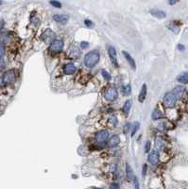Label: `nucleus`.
Masks as SVG:
<instances>
[{"label":"nucleus","mask_w":188,"mask_h":189,"mask_svg":"<svg viewBox=\"0 0 188 189\" xmlns=\"http://www.w3.org/2000/svg\"><path fill=\"white\" fill-rule=\"evenodd\" d=\"M100 60V55L99 52L96 50H93L88 52L85 57H84V64L88 68H93L96 66Z\"/></svg>","instance_id":"obj_1"},{"label":"nucleus","mask_w":188,"mask_h":189,"mask_svg":"<svg viewBox=\"0 0 188 189\" xmlns=\"http://www.w3.org/2000/svg\"><path fill=\"white\" fill-rule=\"evenodd\" d=\"M118 96V93H117V90L114 87H109L106 89V91L104 93V97L106 100L108 101H114L117 98Z\"/></svg>","instance_id":"obj_2"},{"label":"nucleus","mask_w":188,"mask_h":189,"mask_svg":"<svg viewBox=\"0 0 188 189\" xmlns=\"http://www.w3.org/2000/svg\"><path fill=\"white\" fill-rule=\"evenodd\" d=\"M15 78H16V74L15 71L13 69H11V70H8L3 74L2 77V81L4 83L9 84V83H13L15 81Z\"/></svg>","instance_id":"obj_3"},{"label":"nucleus","mask_w":188,"mask_h":189,"mask_svg":"<svg viewBox=\"0 0 188 189\" xmlns=\"http://www.w3.org/2000/svg\"><path fill=\"white\" fill-rule=\"evenodd\" d=\"M177 98L176 96L173 95V93H166L164 96V103L165 105V107L167 108H172L174 107L175 103H176Z\"/></svg>","instance_id":"obj_4"},{"label":"nucleus","mask_w":188,"mask_h":189,"mask_svg":"<svg viewBox=\"0 0 188 189\" xmlns=\"http://www.w3.org/2000/svg\"><path fill=\"white\" fill-rule=\"evenodd\" d=\"M63 42L62 40H54L49 46V50L54 53H59L63 50Z\"/></svg>","instance_id":"obj_5"},{"label":"nucleus","mask_w":188,"mask_h":189,"mask_svg":"<svg viewBox=\"0 0 188 189\" xmlns=\"http://www.w3.org/2000/svg\"><path fill=\"white\" fill-rule=\"evenodd\" d=\"M108 138H109V132L105 130L98 132L96 134V141L100 145H104Z\"/></svg>","instance_id":"obj_6"},{"label":"nucleus","mask_w":188,"mask_h":189,"mask_svg":"<svg viewBox=\"0 0 188 189\" xmlns=\"http://www.w3.org/2000/svg\"><path fill=\"white\" fill-rule=\"evenodd\" d=\"M54 36H55V34L53 33L51 29H46V31L42 34V39L45 44L51 45V43L54 41Z\"/></svg>","instance_id":"obj_7"},{"label":"nucleus","mask_w":188,"mask_h":189,"mask_svg":"<svg viewBox=\"0 0 188 189\" xmlns=\"http://www.w3.org/2000/svg\"><path fill=\"white\" fill-rule=\"evenodd\" d=\"M173 95L176 96V98H182L185 93V88L182 85H178L173 89Z\"/></svg>","instance_id":"obj_8"},{"label":"nucleus","mask_w":188,"mask_h":189,"mask_svg":"<svg viewBox=\"0 0 188 189\" xmlns=\"http://www.w3.org/2000/svg\"><path fill=\"white\" fill-rule=\"evenodd\" d=\"M159 153H158L157 151H152L150 155H148V162H150L151 165H157V163L159 162Z\"/></svg>","instance_id":"obj_9"},{"label":"nucleus","mask_w":188,"mask_h":189,"mask_svg":"<svg viewBox=\"0 0 188 189\" xmlns=\"http://www.w3.org/2000/svg\"><path fill=\"white\" fill-rule=\"evenodd\" d=\"M53 19L58 23L66 24L67 21H68V19H69V16L66 15V14H56V15L53 16Z\"/></svg>","instance_id":"obj_10"},{"label":"nucleus","mask_w":188,"mask_h":189,"mask_svg":"<svg viewBox=\"0 0 188 189\" xmlns=\"http://www.w3.org/2000/svg\"><path fill=\"white\" fill-rule=\"evenodd\" d=\"M63 72L65 75H72L76 72V66L73 64H67L63 67Z\"/></svg>","instance_id":"obj_11"},{"label":"nucleus","mask_w":188,"mask_h":189,"mask_svg":"<svg viewBox=\"0 0 188 189\" xmlns=\"http://www.w3.org/2000/svg\"><path fill=\"white\" fill-rule=\"evenodd\" d=\"M80 55H81L80 49H78V47H76V46H72L68 51V56L70 58H72V59H77V58L80 57Z\"/></svg>","instance_id":"obj_12"},{"label":"nucleus","mask_w":188,"mask_h":189,"mask_svg":"<svg viewBox=\"0 0 188 189\" xmlns=\"http://www.w3.org/2000/svg\"><path fill=\"white\" fill-rule=\"evenodd\" d=\"M108 52H109V56L112 59L113 63L115 64V66H117V61H116V51H115V48L112 45H110L108 47Z\"/></svg>","instance_id":"obj_13"},{"label":"nucleus","mask_w":188,"mask_h":189,"mask_svg":"<svg viewBox=\"0 0 188 189\" xmlns=\"http://www.w3.org/2000/svg\"><path fill=\"white\" fill-rule=\"evenodd\" d=\"M120 143V138L118 135H114L108 142V147H115Z\"/></svg>","instance_id":"obj_14"},{"label":"nucleus","mask_w":188,"mask_h":189,"mask_svg":"<svg viewBox=\"0 0 188 189\" xmlns=\"http://www.w3.org/2000/svg\"><path fill=\"white\" fill-rule=\"evenodd\" d=\"M150 13H151V15H152V16H154V17H156V18H158V19H164V18L166 16V14H165V13H164V12L160 11V9H150Z\"/></svg>","instance_id":"obj_15"},{"label":"nucleus","mask_w":188,"mask_h":189,"mask_svg":"<svg viewBox=\"0 0 188 189\" xmlns=\"http://www.w3.org/2000/svg\"><path fill=\"white\" fill-rule=\"evenodd\" d=\"M123 55H124V57L126 58V60H127V62L130 64V65L132 66V69H135L136 68V64H135V62H134V60L132 59V57L128 54V52H126V51H123Z\"/></svg>","instance_id":"obj_16"},{"label":"nucleus","mask_w":188,"mask_h":189,"mask_svg":"<svg viewBox=\"0 0 188 189\" xmlns=\"http://www.w3.org/2000/svg\"><path fill=\"white\" fill-rule=\"evenodd\" d=\"M146 84H143L142 86V89H141V92L139 94V96H138V99H139V102H144L145 99H146Z\"/></svg>","instance_id":"obj_17"},{"label":"nucleus","mask_w":188,"mask_h":189,"mask_svg":"<svg viewBox=\"0 0 188 189\" xmlns=\"http://www.w3.org/2000/svg\"><path fill=\"white\" fill-rule=\"evenodd\" d=\"M164 141L163 140V138L161 137H157L156 140H155V147L156 150H163V148L164 147Z\"/></svg>","instance_id":"obj_18"},{"label":"nucleus","mask_w":188,"mask_h":189,"mask_svg":"<svg viewBox=\"0 0 188 189\" xmlns=\"http://www.w3.org/2000/svg\"><path fill=\"white\" fill-rule=\"evenodd\" d=\"M126 173H127V176H128V179H130V180H134L135 175L133 173V170H132V166L128 164L126 165Z\"/></svg>","instance_id":"obj_19"},{"label":"nucleus","mask_w":188,"mask_h":189,"mask_svg":"<svg viewBox=\"0 0 188 189\" xmlns=\"http://www.w3.org/2000/svg\"><path fill=\"white\" fill-rule=\"evenodd\" d=\"M177 81L181 83H184V84L188 83V72H185V73H183L182 75H180L177 78Z\"/></svg>","instance_id":"obj_20"},{"label":"nucleus","mask_w":188,"mask_h":189,"mask_svg":"<svg viewBox=\"0 0 188 189\" xmlns=\"http://www.w3.org/2000/svg\"><path fill=\"white\" fill-rule=\"evenodd\" d=\"M131 107H132V101H131V100H127V101L125 102L123 108H122V111H123L126 114H128V113H130Z\"/></svg>","instance_id":"obj_21"},{"label":"nucleus","mask_w":188,"mask_h":189,"mask_svg":"<svg viewBox=\"0 0 188 189\" xmlns=\"http://www.w3.org/2000/svg\"><path fill=\"white\" fill-rule=\"evenodd\" d=\"M151 117H152L153 120H158V119L163 117V114L159 110H154L153 113L151 114Z\"/></svg>","instance_id":"obj_22"},{"label":"nucleus","mask_w":188,"mask_h":189,"mask_svg":"<svg viewBox=\"0 0 188 189\" xmlns=\"http://www.w3.org/2000/svg\"><path fill=\"white\" fill-rule=\"evenodd\" d=\"M122 92L125 96H128L131 93H132V86L130 84H128L126 86H124L122 88Z\"/></svg>","instance_id":"obj_23"},{"label":"nucleus","mask_w":188,"mask_h":189,"mask_svg":"<svg viewBox=\"0 0 188 189\" xmlns=\"http://www.w3.org/2000/svg\"><path fill=\"white\" fill-rule=\"evenodd\" d=\"M108 123L110 124L112 127H115L116 125H117V123H118V120H117V118H116V116H114V115H112L110 118H109V121H108Z\"/></svg>","instance_id":"obj_24"},{"label":"nucleus","mask_w":188,"mask_h":189,"mask_svg":"<svg viewBox=\"0 0 188 189\" xmlns=\"http://www.w3.org/2000/svg\"><path fill=\"white\" fill-rule=\"evenodd\" d=\"M139 126H140V124L138 123V122H135V123H133V125H132V136H134V134H135V133L138 131V129H139Z\"/></svg>","instance_id":"obj_25"},{"label":"nucleus","mask_w":188,"mask_h":189,"mask_svg":"<svg viewBox=\"0 0 188 189\" xmlns=\"http://www.w3.org/2000/svg\"><path fill=\"white\" fill-rule=\"evenodd\" d=\"M101 75H102V77L104 78V79L105 81H107V82H109V81H111V75L109 74L106 70H102L101 71Z\"/></svg>","instance_id":"obj_26"},{"label":"nucleus","mask_w":188,"mask_h":189,"mask_svg":"<svg viewBox=\"0 0 188 189\" xmlns=\"http://www.w3.org/2000/svg\"><path fill=\"white\" fill-rule=\"evenodd\" d=\"M131 129H132V125H131L130 123H127V124L124 126V133H125V134H128V133H130Z\"/></svg>","instance_id":"obj_27"},{"label":"nucleus","mask_w":188,"mask_h":189,"mask_svg":"<svg viewBox=\"0 0 188 189\" xmlns=\"http://www.w3.org/2000/svg\"><path fill=\"white\" fill-rule=\"evenodd\" d=\"M50 5L57 8V9L62 8V4H61V2H59V1H50Z\"/></svg>","instance_id":"obj_28"},{"label":"nucleus","mask_w":188,"mask_h":189,"mask_svg":"<svg viewBox=\"0 0 188 189\" xmlns=\"http://www.w3.org/2000/svg\"><path fill=\"white\" fill-rule=\"evenodd\" d=\"M150 147H151L150 142V141H147V142L146 143V146H145V152H146V153L150 152Z\"/></svg>","instance_id":"obj_29"},{"label":"nucleus","mask_w":188,"mask_h":189,"mask_svg":"<svg viewBox=\"0 0 188 189\" xmlns=\"http://www.w3.org/2000/svg\"><path fill=\"white\" fill-rule=\"evenodd\" d=\"M119 188H120V185H119V184H117V183H113L110 185V189H119Z\"/></svg>","instance_id":"obj_30"},{"label":"nucleus","mask_w":188,"mask_h":189,"mask_svg":"<svg viewBox=\"0 0 188 189\" xmlns=\"http://www.w3.org/2000/svg\"><path fill=\"white\" fill-rule=\"evenodd\" d=\"M133 182H134V187H135V189H140V186H139V181H138V179H137L136 177L134 178Z\"/></svg>","instance_id":"obj_31"},{"label":"nucleus","mask_w":188,"mask_h":189,"mask_svg":"<svg viewBox=\"0 0 188 189\" xmlns=\"http://www.w3.org/2000/svg\"><path fill=\"white\" fill-rule=\"evenodd\" d=\"M4 55H5V49H4L3 45L0 44V59H1Z\"/></svg>","instance_id":"obj_32"},{"label":"nucleus","mask_w":188,"mask_h":189,"mask_svg":"<svg viewBox=\"0 0 188 189\" xmlns=\"http://www.w3.org/2000/svg\"><path fill=\"white\" fill-rule=\"evenodd\" d=\"M4 68H5V62H4V60L0 59V71L3 70Z\"/></svg>","instance_id":"obj_33"},{"label":"nucleus","mask_w":188,"mask_h":189,"mask_svg":"<svg viewBox=\"0 0 188 189\" xmlns=\"http://www.w3.org/2000/svg\"><path fill=\"white\" fill-rule=\"evenodd\" d=\"M84 24L88 27H93V23H92V21H90V20H85L84 21Z\"/></svg>","instance_id":"obj_34"},{"label":"nucleus","mask_w":188,"mask_h":189,"mask_svg":"<svg viewBox=\"0 0 188 189\" xmlns=\"http://www.w3.org/2000/svg\"><path fill=\"white\" fill-rule=\"evenodd\" d=\"M146 169H147V165H146V164L143 165V177L146 176Z\"/></svg>","instance_id":"obj_35"},{"label":"nucleus","mask_w":188,"mask_h":189,"mask_svg":"<svg viewBox=\"0 0 188 189\" xmlns=\"http://www.w3.org/2000/svg\"><path fill=\"white\" fill-rule=\"evenodd\" d=\"M89 46V44L87 42H81V47L82 48H87Z\"/></svg>","instance_id":"obj_36"},{"label":"nucleus","mask_w":188,"mask_h":189,"mask_svg":"<svg viewBox=\"0 0 188 189\" xmlns=\"http://www.w3.org/2000/svg\"><path fill=\"white\" fill-rule=\"evenodd\" d=\"M178 49H179V50H181V51H183V50H184V49H185V47H184V45H178Z\"/></svg>","instance_id":"obj_37"},{"label":"nucleus","mask_w":188,"mask_h":189,"mask_svg":"<svg viewBox=\"0 0 188 189\" xmlns=\"http://www.w3.org/2000/svg\"><path fill=\"white\" fill-rule=\"evenodd\" d=\"M115 170H116V166L113 165H112V168H111V171L114 172V171H115Z\"/></svg>","instance_id":"obj_38"},{"label":"nucleus","mask_w":188,"mask_h":189,"mask_svg":"<svg viewBox=\"0 0 188 189\" xmlns=\"http://www.w3.org/2000/svg\"><path fill=\"white\" fill-rule=\"evenodd\" d=\"M178 1H168V4H170V5H175Z\"/></svg>","instance_id":"obj_39"},{"label":"nucleus","mask_w":188,"mask_h":189,"mask_svg":"<svg viewBox=\"0 0 188 189\" xmlns=\"http://www.w3.org/2000/svg\"><path fill=\"white\" fill-rule=\"evenodd\" d=\"M93 189H103V188H98V187H94Z\"/></svg>","instance_id":"obj_40"},{"label":"nucleus","mask_w":188,"mask_h":189,"mask_svg":"<svg viewBox=\"0 0 188 189\" xmlns=\"http://www.w3.org/2000/svg\"><path fill=\"white\" fill-rule=\"evenodd\" d=\"M2 4V1H0V5H1Z\"/></svg>","instance_id":"obj_41"}]
</instances>
